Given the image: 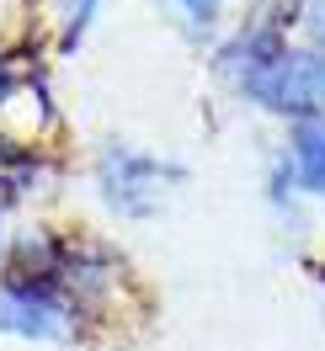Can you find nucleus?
<instances>
[{"instance_id":"5","label":"nucleus","mask_w":325,"mask_h":351,"mask_svg":"<svg viewBox=\"0 0 325 351\" xmlns=\"http://www.w3.org/2000/svg\"><path fill=\"white\" fill-rule=\"evenodd\" d=\"M166 5L187 27H214V16H218V0H166Z\"/></svg>"},{"instance_id":"7","label":"nucleus","mask_w":325,"mask_h":351,"mask_svg":"<svg viewBox=\"0 0 325 351\" xmlns=\"http://www.w3.org/2000/svg\"><path fill=\"white\" fill-rule=\"evenodd\" d=\"M11 86V64H5V53H0V90Z\"/></svg>"},{"instance_id":"4","label":"nucleus","mask_w":325,"mask_h":351,"mask_svg":"<svg viewBox=\"0 0 325 351\" xmlns=\"http://www.w3.org/2000/svg\"><path fill=\"white\" fill-rule=\"evenodd\" d=\"M293 176L304 192L325 197V117L293 123Z\"/></svg>"},{"instance_id":"8","label":"nucleus","mask_w":325,"mask_h":351,"mask_svg":"<svg viewBox=\"0 0 325 351\" xmlns=\"http://www.w3.org/2000/svg\"><path fill=\"white\" fill-rule=\"evenodd\" d=\"M0 245H5V229H0Z\"/></svg>"},{"instance_id":"2","label":"nucleus","mask_w":325,"mask_h":351,"mask_svg":"<svg viewBox=\"0 0 325 351\" xmlns=\"http://www.w3.org/2000/svg\"><path fill=\"white\" fill-rule=\"evenodd\" d=\"M0 330L5 335H22V341H54L69 330V308L59 298L54 277H27L11 271L0 282Z\"/></svg>"},{"instance_id":"1","label":"nucleus","mask_w":325,"mask_h":351,"mask_svg":"<svg viewBox=\"0 0 325 351\" xmlns=\"http://www.w3.org/2000/svg\"><path fill=\"white\" fill-rule=\"evenodd\" d=\"M245 96L261 101L267 112H282V117H325V53L320 48H282L267 69H256L245 80Z\"/></svg>"},{"instance_id":"6","label":"nucleus","mask_w":325,"mask_h":351,"mask_svg":"<svg viewBox=\"0 0 325 351\" xmlns=\"http://www.w3.org/2000/svg\"><path fill=\"white\" fill-rule=\"evenodd\" d=\"M304 32H309L315 48L325 53V0H309V11H304Z\"/></svg>"},{"instance_id":"3","label":"nucleus","mask_w":325,"mask_h":351,"mask_svg":"<svg viewBox=\"0 0 325 351\" xmlns=\"http://www.w3.org/2000/svg\"><path fill=\"white\" fill-rule=\"evenodd\" d=\"M160 176L166 171H160L155 160H144V154H133V149H112V154H102L96 181H102L107 208H117L123 219H144V213H155L160 197H166Z\"/></svg>"}]
</instances>
